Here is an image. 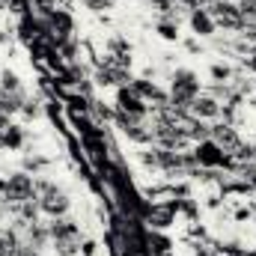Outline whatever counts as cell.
I'll return each instance as SVG.
<instances>
[{
	"instance_id": "4316f807",
	"label": "cell",
	"mask_w": 256,
	"mask_h": 256,
	"mask_svg": "<svg viewBox=\"0 0 256 256\" xmlns=\"http://www.w3.org/2000/svg\"><path fill=\"white\" fill-rule=\"evenodd\" d=\"M250 155H254V161H256V143H254V146H250Z\"/></svg>"
},
{
	"instance_id": "277c9868",
	"label": "cell",
	"mask_w": 256,
	"mask_h": 256,
	"mask_svg": "<svg viewBox=\"0 0 256 256\" xmlns=\"http://www.w3.org/2000/svg\"><path fill=\"white\" fill-rule=\"evenodd\" d=\"M36 191H39V208L45 214H51V218H63L66 212L72 208V200L60 188H54L51 182H39Z\"/></svg>"
},
{
	"instance_id": "8992f818",
	"label": "cell",
	"mask_w": 256,
	"mask_h": 256,
	"mask_svg": "<svg viewBox=\"0 0 256 256\" xmlns=\"http://www.w3.org/2000/svg\"><path fill=\"white\" fill-rule=\"evenodd\" d=\"M131 90L143 98V102H155V108H164V104H170V96L155 84V80H146V78H134L131 80Z\"/></svg>"
},
{
	"instance_id": "4fadbf2b",
	"label": "cell",
	"mask_w": 256,
	"mask_h": 256,
	"mask_svg": "<svg viewBox=\"0 0 256 256\" xmlns=\"http://www.w3.org/2000/svg\"><path fill=\"white\" fill-rule=\"evenodd\" d=\"M122 134H126L128 140H134V143H152V128H146L143 122L140 126H126Z\"/></svg>"
},
{
	"instance_id": "3957f363",
	"label": "cell",
	"mask_w": 256,
	"mask_h": 256,
	"mask_svg": "<svg viewBox=\"0 0 256 256\" xmlns=\"http://www.w3.org/2000/svg\"><path fill=\"white\" fill-rule=\"evenodd\" d=\"M3 200L9 206H21L27 200H36V179L27 176V173H12L6 179V188H3Z\"/></svg>"
},
{
	"instance_id": "ba28073f",
	"label": "cell",
	"mask_w": 256,
	"mask_h": 256,
	"mask_svg": "<svg viewBox=\"0 0 256 256\" xmlns=\"http://www.w3.org/2000/svg\"><path fill=\"white\" fill-rule=\"evenodd\" d=\"M176 208H179V200H176V202H158V206H149V212H146L149 226H155V230H167V226H173V220H176Z\"/></svg>"
},
{
	"instance_id": "ac0fdd59",
	"label": "cell",
	"mask_w": 256,
	"mask_h": 256,
	"mask_svg": "<svg viewBox=\"0 0 256 256\" xmlns=\"http://www.w3.org/2000/svg\"><path fill=\"white\" fill-rule=\"evenodd\" d=\"M208 74H212V80L226 84V80L232 78V68H230L226 63H212V66H208Z\"/></svg>"
},
{
	"instance_id": "7a4b0ae2",
	"label": "cell",
	"mask_w": 256,
	"mask_h": 256,
	"mask_svg": "<svg viewBox=\"0 0 256 256\" xmlns=\"http://www.w3.org/2000/svg\"><path fill=\"white\" fill-rule=\"evenodd\" d=\"M191 155L200 167H208V170H214V167H236V164H238V161H232V155H226L212 137H208V140H200Z\"/></svg>"
},
{
	"instance_id": "ffe728a7",
	"label": "cell",
	"mask_w": 256,
	"mask_h": 256,
	"mask_svg": "<svg viewBox=\"0 0 256 256\" xmlns=\"http://www.w3.org/2000/svg\"><path fill=\"white\" fill-rule=\"evenodd\" d=\"M12 256H42V254H39L36 248H30V244H27V248H18V250H15Z\"/></svg>"
},
{
	"instance_id": "9c48e42d",
	"label": "cell",
	"mask_w": 256,
	"mask_h": 256,
	"mask_svg": "<svg viewBox=\"0 0 256 256\" xmlns=\"http://www.w3.org/2000/svg\"><path fill=\"white\" fill-rule=\"evenodd\" d=\"M188 110H191L194 120H214V116H220V102L212 96H196Z\"/></svg>"
},
{
	"instance_id": "603a6c76",
	"label": "cell",
	"mask_w": 256,
	"mask_h": 256,
	"mask_svg": "<svg viewBox=\"0 0 256 256\" xmlns=\"http://www.w3.org/2000/svg\"><path fill=\"white\" fill-rule=\"evenodd\" d=\"M244 66H248V68H250V72L256 74V48L250 51V54H248V60H244Z\"/></svg>"
},
{
	"instance_id": "e0dca14e",
	"label": "cell",
	"mask_w": 256,
	"mask_h": 256,
	"mask_svg": "<svg viewBox=\"0 0 256 256\" xmlns=\"http://www.w3.org/2000/svg\"><path fill=\"white\" fill-rule=\"evenodd\" d=\"M238 12L244 18V27H256V0H242L238 3Z\"/></svg>"
},
{
	"instance_id": "7c38bea8",
	"label": "cell",
	"mask_w": 256,
	"mask_h": 256,
	"mask_svg": "<svg viewBox=\"0 0 256 256\" xmlns=\"http://www.w3.org/2000/svg\"><path fill=\"white\" fill-rule=\"evenodd\" d=\"M21 146H24V128L15 126V122H9L6 134H3V149H9V152H18Z\"/></svg>"
},
{
	"instance_id": "7402d4cb",
	"label": "cell",
	"mask_w": 256,
	"mask_h": 256,
	"mask_svg": "<svg viewBox=\"0 0 256 256\" xmlns=\"http://www.w3.org/2000/svg\"><path fill=\"white\" fill-rule=\"evenodd\" d=\"M80 254L84 256H96V242H84V244H80Z\"/></svg>"
},
{
	"instance_id": "5b68a950",
	"label": "cell",
	"mask_w": 256,
	"mask_h": 256,
	"mask_svg": "<svg viewBox=\"0 0 256 256\" xmlns=\"http://www.w3.org/2000/svg\"><path fill=\"white\" fill-rule=\"evenodd\" d=\"M206 9H208V15L214 18L218 27H224V30H244V18L238 12V3H232V0H214Z\"/></svg>"
},
{
	"instance_id": "6da1fadb",
	"label": "cell",
	"mask_w": 256,
	"mask_h": 256,
	"mask_svg": "<svg viewBox=\"0 0 256 256\" xmlns=\"http://www.w3.org/2000/svg\"><path fill=\"white\" fill-rule=\"evenodd\" d=\"M196 96H200V78L191 68H176L173 84H170V104L179 108V110H188Z\"/></svg>"
},
{
	"instance_id": "d6986e66",
	"label": "cell",
	"mask_w": 256,
	"mask_h": 256,
	"mask_svg": "<svg viewBox=\"0 0 256 256\" xmlns=\"http://www.w3.org/2000/svg\"><path fill=\"white\" fill-rule=\"evenodd\" d=\"M80 3H84L86 9H92V12H104V9H110V6H114L110 0H80Z\"/></svg>"
},
{
	"instance_id": "30bf717a",
	"label": "cell",
	"mask_w": 256,
	"mask_h": 256,
	"mask_svg": "<svg viewBox=\"0 0 256 256\" xmlns=\"http://www.w3.org/2000/svg\"><path fill=\"white\" fill-rule=\"evenodd\" d=\"M48 236L51 242H63V238H80V226L74 220H66V218H54L48 224Z\"/></svg>"
},
{
	"instance_id": "83f0119b",
	"label": "cell",
	"mask_w": 256,
	"mask_h": 256,
	"mask_svg": "<svg viewBox=\"0 0 256 256\" xmlns=\"http://www.w3.org/2000/svg\"><path fill=\"white\" fill-rule=\"evenodd\" d=\"M0 6H3V3H0Z\"/></svg>"
},
{
	"instance_id": "cb8c5ba5",
	"label": "cell",
	"mask_w": 256,
	"mask_h": 256,
	"mask_svg": "<svg viewBox=\"0 0 256 256\" xmlns=\"http://www.w3.org/2000/svg\"><path fill=\"white\" fill-rule=\"evenodd\" d=\"M6 128H9V120H6V114H0V146H3V134H6Z\"/></svg>"
},
{
	"instance_id": "9a60e30c",
	"label": "cell",
	"mask_w": 256,
	"mask_h": 256,
	"mask_svg": "<svg viewBox=\"0 0 256 256\" xmlns=\"http://www.w3.org/2000/svg\"><path fill=\"white\" fill-rule=\"evenodd\" d=\"M146 244L152 248V254H170V248H173V242L167 236H161V232H149L146 236Z\"/></svg>"
},
{
	"instance_id": "d4e9b609",
	"label": "cell",
	"mask_w": 256,
	"mask_h": 256,
	"mask_svg": "<svg viewBox=\"0 0 256 256\" xmlns=\"http://www.w3.org/2000/svg\"><path fill=\"white\" fill-rule=\"evenodd\" d=\"M152 3H158L161 9H164V6H170V0H152Z\"/></svg>"
},
{
	"instance_id": "5bb4252c",
	"label": "cell",
	"mask_w": 256,
	"mask_h": 256,
	"mask_svg": "<svg viewBox=\"0 0 256 256\" xmlns=\"http://www.w3.org/2000/svg\"><path fill=\"white\" fill-rule=\"evenodd\" d=\"M155 30H158V36L167 39V42H176V39H179V21H173V18H161Z\"/></svg>"
},
{
	"instance_id": "8fae6325",
	"label": "cell",
	"mask_w": 256,
	"mask_h": 256,
	"mask_svg": "<svg viewBox=\"0 0 256 256\" xmlns=\"http://www.w3.org/2000/svg\"><path fill=\"white\" fill-rule=\"evenodd\" d=\"M191 30L196 36H214L218 24H214V18L208 15V9H191Z\"/></svg>"
},
{
	"instance_id": "484cf974",
	"label": "cell",
	"mask_w": 256,
	"mask_h": 256,
	"mask_svg": "<svg viewBox=\"0 0 256 256\" xmlns=\"http://www.w3.org/2000/svg\"><path fill=\"white\" fill-rule=\"evenodd\" d=\"M3 42H6V33H3V30H0V45H3Z\"/></svg>"
},
{
	"instance_id": "44dd1931",
	"label": "cell",
	"mask_w": 256,
	"mask_h": 256,
	"mask_svg": "<svg viewBox=\"0 0 256 256\" xmlns=\"http://www.w3.org/2000/svg\"><path fill=\"white\" fill-rule=\"evenodd\" d=\"M182 6H191V9H206V0H176Z\"/></svg>"
},
{
	"instance_id": "52a82bcc",
	"label": "cell",
	"mask_w": 256,
	"mask_h": 256,
	"mask_svg": "<svg viewBox=\"0 0 256 256\" xmlns=\"http://www.w3.org/2000/svg\"><path fill=\"white\" fill-rule=\"evenodd\" d=\"M208 137L226 152V155H236L244 143H242V134L236 131L232 126H214V128H208Z\"/></svg>"
},
{
	"instance_id": "2e32d148",
	"label": "cell",
	"mask_w": 256,
	"mask_h": 256,
	"mask_svg": "<svg viewBox=\"0 0 256 256\" xmlns=\"http://www.w3.org/2000/svg\"><path fill=\"white\" fill-rule=\"evenodd\" d=\"M18 250V236L12 230H0V256H12Z\"/></svg>"
}]
</instances>
